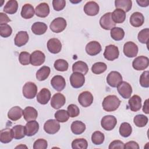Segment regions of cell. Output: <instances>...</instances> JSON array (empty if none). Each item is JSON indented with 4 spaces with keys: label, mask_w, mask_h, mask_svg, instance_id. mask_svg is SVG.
Wrapping results in <instances>:
<instances>
[{
    "label": "cell",
    "mask_w": 149,
    "mask_h": 149,
    "mask_svg": "<svg viewBox=\"0 0 149 149\" xmlns=\"http://www.w3.org/2000/svg\"><path fill=\"white\" fill-rule=\"evenodd\" d=\"M70 83L74 88L81 87L85 83L84 75L81 73L73 72L70 76Z\"/></svg>",
    "instance_id": "obj_6"
},
{
    "label": "cell",
    "mask_w": 149,
    "mask_h": 149,
    "mask_svg": "<svg viewBox=\"0 0 149 149\" xmlns=\"http://www.w3.org/2000/svg\"><path fill=\"white\" fill-rule=\"evenodd\" d=\"M23 147H26V148H27V147H26V146H23V145H20V146H18L16 147V148H23Z\"/></svg>",
    "instance_id": "obj_58"
},
{
    "label": "cell",
    "mask_w": 149,
    "mask_h": 149,
    "mask_svg": "<svg viewBox=\"0 0 149 149\" xmlns=\"http://www.w3.org/2000/svg\"><path fill=\"white\" fill-rule=\"evenodd\" d=\"M24 128L26 135L29 137L33 136L38 132L39 129V124L35 120H30L27 122L24 126Z\"/></svg>",
    "instance_id": "obj_20"
},
{
    "label": "cell",
    "mask_w": 149,
    "mask_h": 149,
    "mask_svg": "<svg viewBox=\"0 0 149 149\" xmlns=\"http://www.w3.org/2000/svg\"><path fill=\"white\" fill-rule=\"evenodd\" d=\"M119 132L120 136L123 137H129L132 133V127L127 122L122 123L119 129Z\"/></svg>",
    "instance_id": "obj_39"
},
{
    "label": "cell",
    "mask_w": 149,
    "mask_h": 149,
    "mask_svg": "<svg viewBox=\"0 0 149 149\" xmlns=\"http://www.w3.org/2000/svg\"><path fill=\"white\" fill-rule=\"evenodd\" d=\"M66 5L65 0H54L52 1V6L56 11H60L63 9Z\"/></svg>",
    "instance_id": "obj_52"
},
{
    "label": "cell",
    "mask_w": 149,
    "mask_h": 149,
    "mask_svg": "<svg viewBox=\"0 0 149 149\" xmlns=\"http://www.w3.org/2000/svg\"><path fill=\"white\" fill-rule=\"evenodd\" d=\"M56 70L60 72L66 71L69 67V64L66 61L62 59H59L55 61L54 64Z\"/></svg>",
    "instance_id": "obj_45"
},
{
    "label": "cell",
    "mask_w": 149,
    "mask_h": 149,
    "mask_svg": "<svg viewBox=\"0 0 149 149\" xmlns=\"http://www.w3.org/2000/svg\"><path fill=\"white\" fill-rule=\"evenodd\" d=\"M65 97L62 94L58 93L55 94L51 98V105L54 109H58L65 105Z\"/></svg>",
    "instance_id": "obj_16"
},
{
    "label": "cell",
    "mask_w": 149,
    "mask_h": 149,
    "mask_svg": "<svg viewBox=\"0 0 149 149\" xmlns=\"http://www.w3.org/2000/svg\"><path fill=\"white\" fill-rule=\"evenodd\" d=\"M47 30V25L41 22H37L31 26V31L34 34L42 35L44 34Z\"/></svg>",
    "instance_id": "obj_31"
},
{
    "label": "cell",
    "mask_w": 149,
    "mask_h": 149,
    "mask_svg": "<svg viewBox=\"0 0 149 149\" xmlns=\"http://www.w3.org/2000/svg\"><path fill=\"white\" fill-rule=\"evenodd\" d=\"M60 129L59 122L56 119H49L44 125V130L49 134H54L57 133Z\"/></svg>",
    "instance_id": "obj_11"
},
{
    "label": "cell",
    "mask_w": 149,
    "mask_h": 149,
    "mask_svg": "<svg viewBox=\"0 0 149 149\" xmlns=\"http://www.w3.org/2000/svg\"><path fill=\"white\" fill-rule=\"evenodd\" d=\"M72 71L73 72L81 73L85 75L88 71V67L86 62L79 61L73 64Z\"/></svg>",
    "instance_id": "obj_30"
},
{
    "label": "cell",
    "mask_w": 149,
    "mask_h": 149,
    "mask_svg": "<svg viewBox=\"0 0 149 149\" xmlns=\"http://www.w3.org/2000/svg\"><path fill=\"white\" fill-rule=\"evenodd\" d=\"M122 81V76L120 73L116 71L111 72L107 76V84L112 87H117V86Z\"/></svg>",
    "instance_id": "obj_9"
},
{
    "label": "cell",
    "mask_w": 149,
    "mask_h": 149,
    "mask_svg": "<svg viewBox=\"0 0 149 149\" xmlns=\"http://www.w3.org/2000/svg\"><path fill=\"white\" fill-rule=\"evenodd\" d=\"M120 102V100L116 95H109L104 98L102 105L104 110L105 111L113 112L118 108Z\"/></svg>",
    "instance_id": "obj_1"
},
{
    "label": "cell",
    "mask_w": 149,
    "mask_h": 149,
    "mask_svg": "<svg viewBox=\"0 0 149 149\" xmlns=\"http://www.w3.org/2000/svg\"><path fill=\"white\" fill-rule=\"evenodd\" d=\"M149 72L144 71L142 73L140 77V84L141 87L148 88L149 87Z\"/></svg>",
    "instance_id": "obj_48"
},
{
    "label": "cell",
    "mask_w": 149,
    "mask_h": 149,
    "mask_svg": "<svg viewBox=\"0 0 149 149\" xmlns=\"http://www.w3.org/2000/svg\"><path fill=\"white\" fill-rule=\"evenodd\" d=\"M84 11L87 15L93 16L97 15L100 10L99 5L95 1H88L84 6Z\"/></svg>",
    "instance_id": "obj_17"
},
{
    "label": "cell",
    "mask_w": 149,
    "mask_h": 149,
    "mask_svg": "<svg viewBox=\"0 0 149 149\" xmlns=\"http://www.w3.org/2000/svg\"><path fill=\"white\" fill-rule=\"evenodd\" d=\"M107 69V65L101 62H96L91 67V71L93 73L96 74H100L106 71Z\"/></svg>",
    "instance_id": "obj_42"
},
{
    "label": "cell",
    "mask_w": 149,
    "mask_h": 149,
    "mask_svg": "<svg viewBox=\"0 0 149 149\" xmlns=\"http://www.w3.org/2000/svg\"><path fill=\"white\" fill-rule=\"evenodd\" d=\"M23 115L26 121L34 120L38 116L37 111L32 107H27L23 111Z\"/></svg>",
    "instance_id": "obj_25"
},
{
    "label": "cell",
    "mask_w": 149,
    "mask_h": 149,
    "mask_svg": "<svg viewBox=\"0 0 149 149\" xmlns=\"http://www.w3.org/2000/svg\"><path fill=\"white\" fill-rule=\"evenodd\" d=\"M45 60V54L40 50L33 51L30 55V63L34 66H40Z\"/></svg>",
    "instance_id": "obj_13"
},
{
    "label": "cell",
    "mask_w": 149,
    "mask_h": 149,
    "mask_svg": "<svg viewBox=\"0 0 149 149\" xmlns=\"http://www.w3.org/2000/svg\"><path fill=\"white\" fill-rule=\"evenodd\" d=\"M12 132L13 138L15 139L19 140L23 139L26 136L24 126L21 125H15L12 127Z\"/></svg>",
    "instance_id": "obj_37"
},
{
    "label": "cell",
    "mask_w": 149,
    "mask_h": 149,
    "mask_svg": "<svg viewBox=\"0 0 149 149\" xmlns=\"http://www.w3.org/2000/svg\"><path fill=\"white\" fill-rule=\"evenodd\" d=\"M148 65L149 59L145 56H137L132 62V66L136 70H143L148 68Z\"/></svg>",
    "instance_id": "obj_7"
},
{
    "label": "cell",
    "mask_w": 149,
    "mask_h": 149,
    "mask_svg": "<svg viewBox=\"0 0 149 149\" xmlns=\"http://www.w3.org/2000/svg\"><path fill=\"white\" fill-rule=\"evenodd\" d=\"M149 37V29L148 28L141 30L138 34V40L142 44H147Z\"/></svg>",
    "instance_id": "obj_46"
},
{
    "label": "cell",
    "mask_w": 149,
    "mask_h": 149,
    "mask_svg": "<svg viewBox=\"0 0 149 149\" xmlns=\"http://www.w3.org/2000/svg\"><path fill=\"white\" fill-rule=\"evenodd\" d=\"M115 6L116 9H122L126 13L131 9L132 1L131 0H116Z\"/></svg>",
    "instance_id": "obj_33"
},
{
    "label": "cell",
    "mask_w": 149,
    "mask_h": 149,
    "mask_svg": "<svg viewBox=\"0 0 149 149\" xmlns=\"http://www.w3.org/2000/svg\"><path fill=\"white\" fill-rule=\"evenodd\" d=\"M54 116L57 121L59 122L63 123L68 120L69 118L68 111L65 109H60L57 111L54 115Z\"/></svg>",
    "instance_id": "obj_43"
},
{
    "label": "cell",
    "mask_w": 149,
    "mask_h": 149,
    "mask_svg": "<svg viewBox=\"0 0 149 149\" xmlns=\"http://www.w3.org/2000/svg\"><path fill=\"white\" fill-rule=\"evenodd\" d=\"M138 47L132 41L126 42L123 45V53L128 58H133L138 54Z\"/></svg>",
    "instance_id": "obj_12"
},
{
    "label": "cell",
    "mask_w": 149,
    "mask_h": 149,
    "mask_svg": "<svg viewBox=\"0 0 149 149\" xmlns=\"http://www.w3.org/2000/svg\"><path fill=\"white\" fill-rule=\"evenodd\" d=\"M49 13V7L47 3L42 2L38 5L35 9V14L40 17H45Z\"/></svg>",
    "instance_id": "obj_26"
},
{
    "label": "cell",
    "mask_w": 149,
    "mask_h": 149,
    "mask_svg": "<svg viewBox=\"0 0 149 149\" xmlns=\"http://www.w3.org/2000/svg\"><path fill=\"white\" fill-rule=\"evenodd\" d=\"M119 55V51L118 47L115 45H109L105 47L104 52V58L108 61H112L117 59Z\"/></svg>",
    "instance_id": "obj_5"
},
{
    "label": "cell",
    "mask_w": 149,
    "mask_h": 149,
    "mask_svg": "<svg viewBox=\"0 0 149 149\" xmlns=\"http://www.w3.org/2000/svg\"><path fill=\"white\" fill-rule=\"evenodd\" d=\"M139 146L138 143L134 141H130L124 144V148H133V149H139Z\"/></svg>",
    "instance_id": "obj_55"
},
{
    "label": "cell",
    "mask_w": 149,
    "mask_h": 149,
    "mask_svg": "<svg viewBox=\"0 0 149 149\" xmlns=\"http://www.w3.org/2000/svg\"><path fill=\"white\" fill-rule=\"evenodd\" d=\"M148 100L147 99L144 103V105H143V111L146 113V114H148L149 113V109H148Z\"/></svg>",
    "instance_id": "obj_56"
},
{
    "label": "cell",
    "mask_w": 149,
    "mask_h": 149,
    "mask_svg": "<svg viewBox=\"0 0 149 149\" xmlns=\"http://www.w3.org/2000/svg\"><path fill=\"white\" fill-rule=\"evenodd\" d=\"M30 54L26 51L20 53L19 56V61L23 65H27L30 63Z\"/></svg>",
    "instance_id": "obj_47"
},
{
    "label": "cell",
    "mask_w": 149,
    "mask_h": 149,
    "mask_svg": "<svg viewBox=\"0 0 149 149\" xmlns=\"http://www.w3.org/2000/svg\"><path fill=\"white\" fill-rule=\"evenodd\" d=\"M37 90V87L34 83L28 81L23 87V95L27 99H33L36 95Z\"/></svg>",
    "instance_id": "obj_2"
},
{
    "label": "cell",
    "mask_w": 149,
    "mask_h": 149,
    "mask_svg": "<svg viewBox=\"0 0 149 149\" xmlns=\"http://www.w3.org/2000/svg\"><path fill=\"white\" fill-rule=\"evenodd\" d=\"M51 69L49 67L47 66H43L40 68L36 72V78L39 81H44L46 80L49 74Z\"/></svg>",
    "instance_id": "obj_36"
},
{
    "label": "cell",
    "mask_w": 149,
    "mask_h": 149,
    "mask_svg": "<svg viewBox=\"0 0 149 149\" xmlns=\"http://www.w3.org/2000/svg\"><path fill=\"white\" fill-rule=\"evenodd\" d=\"M51 84L55 90L61 91L65 87L66 81L63 76L61 75H56L52 78Z\"/></svg>",
    "instance_id": "obj_18"
},
{
    "label": "cell",
    "mask_w": 149,
    "mask_h": 149,
    "mask_svg": "<svg viewBox=\"0 0 149 149\" xmlns=\"http://www.w3.org/2000/svg\"><path fill=\"white\" fill-rule=\"evenodd\" d=\"M130 109L133 112H137L141 108V99L138 95H134L128 101Z\"/></svg>",
    "instance_id": "obj_24"
},
{
    "label": "cell",
    "mask_w": 149,
    "mask_h": 149,
    "mask_svg": "<svg viewBox=\"0 0 149 149\" xmlns=\"http://www.w3.org/2000/svg\"><path fill=\"white\" fill-rule=\"evenodd\" d=\"M104 134L100 131L94 132L91 136V141L95 145H100L102 144L104 141Z\"/></svg>",
    "instance_id": "obj_44"
},
{
    "label": "cell",
    "mask_w": 149,
    "mask_h": 149,
    "mask_svg": "<svg viewBox=\"0 0 149 149\" xmlns=\"http://www.w3.org/2000/svg\"><path fill=\"white\" fill-rule=\"evenodd\" d=\"M18 9V3L16 0L8 1L3 8V12L8 14L15 13Z\"/></svg>",
    "instance_id": "obj_34"
},
{
    "label": "cell",
    "mask_w": 149,
    "mask_h": 149,
    "mask_svg": "<svg viewBox=\"0 0 149 149\" xmlns=\"http://www.w3.org/2000/svg\"><path fill=\"white\" fill-rule=\"evenodd\" d=\"M67 23L66 20L63 17H56L54 19L49 25L51 30L54 33H59L63 31L66 27Z\"/></svg>",
    "instance_id": "obj_3"
},
{
    "label": "cell",
    "mask_w": 149,
    "mask_h": 149,
    "mask_svg": "<svg viewBox=\"0 0 149 149\" xmlns=\"http://www.w3.org/2000/svg\"><path fill=\"white\" fill-rule=\"evenodd\" d=\"M12 33V29L9 24H5L0 26V35L1 37L7 38L9 37Z\"/></svg>",
    "instance_id": "obj_50"
},
{
    "label": "cell",
    "mask_w": 149,
    "mask_h": 149,
    "mask_svg": "<svg viewBox=\"0 0 149 149\" xmlns=\"http://www.w3.org/2000/svg\"><path fill=\"white\" fill-rule=\"evenodd\" d=\"M13 138L12 129L5 128L2 129L0 132V141L2 143H8L10 142Z\"/></svg>",
    "instance_id": "obj_29"
},
{
    "label": "cell",
    "mask_w": 149,
    "mask_h": 149,
    "mask_svg": "<svg viewBox=\"0 0 149 149\" xmlns=\"http://www.w3.org/2000/svg\"><path fill=\"white\" fill-rule=\"evenodd\" d=\"M70 129L73 134H80L85 131L86 125L81 121L75 120L72 123Z\"/></svg>",
    "instance_id": "obj_32"
},
{
    "label": "cell",
    "mask_w": 149,
    "mask_h": 149,
    "mask_svg": "<svg viewBox=\"0 0 149 149\" xmlns=\"http://www.w3.org/2000/svg\"><path fill=\"white\" fill-rule=\"evenodd\" d=\"M136 2L141 7H147L149 5L148 1H136Z\"/></svg>",
    "instance_id": "obj_57"
},
{
    "label": "cell",
    "mask_w": 149,
    "mask_h": 149,
    "mask_svg": "<svg viewBox=\"0 0 149 149\" xmlns=\"http://www.w3.org/2000/svg\"><path fill=\"white\" fill-rule=\"evenodd\" d=\"M48 147V143L46 140L38 139L33 144L34 149H46Z\"/></svg>",
    "instance_id": "obj_51"
},
{
    "label": "cell",
    "mask_w": 149,
    "mask_h": 149,
    "mask_svg": "<svg viewBox=\"0 0 149 149\" xmlns=\"http://www.w3.org/2000/svg\"><path fill=\"white\" fill-rule=\"evenodd\" d=\"M148 118L143 114H139L134 117L133 122L135 125L139 127H144L148 123Z\"/></svg>",
    "instance_id": "obj_41"
},
{
    "label": "cell",
    "mask_w": 149,
    "mask_h": 149,
    "mask_svg": "<svg viewBox=\"0 0 149 149\" xmlns=\"http://www.w3.org/2000/svg\"><path fill=\"white\" fill-rule=\"evenodd\" d=\"M100 24L101 27L107 30H109L115 27L116 23L112 18V13L108 12L105 13L100 19Z\"/></svg>",
    "instance_id": "obj_4"
},
{
    "label": "cell",
    "mask_w": 149,
    "mask_h": 149,
    "mask_svg": "<svg viewBox=\"0 0 149 149\" xmlns=\"http://www.w3.org/2000/svg\"><path fill=\"white\" fill-rule=\"evenodd\" d=\"M116 118L113 115L104 116L101 121V125L102 127L107 131H110L113 129L116 125Z\"/></svg>",
    "instance_id": "obj_8"
},
{
    "label": "cell",
    "mask_w": 149,
    "mask_h": 149,
    "mask_svg": "<svg viewBox=\"0 0 149 149\" xmlns=\"http://www.w3.org/2000/svg\"><path fill=\"white\" fill-rule=\"evenodd\" d=\"M51 94L50 91L47 88H42L37 95V101L40 104H47L51 98Z\"/></svg>",
    "instance_id": "obj_22"
},
{
    "label": "cell",
    "mask_w": 149,
    "mask_h": 149,
    "mask_svg": "<svg viewBox=\"0 0 149 149\" xmlns=\"http://www.w3.org/2000/svg\"><path fill=\"white\" fill-rule=\"evenodd\" d=\"M10 21H11L10 19L8 17L6 14L2 12L0 13V25L1 26L7 24L6 23Z\"/></svg>",
    "instance_id": "obj_54"
},
{
    "label": "cell",
    "mask_w": 149,
    "mask_h": 149,
    "mask_svg": "<svg viewBox=\"0 0 149 149\" xmlns=\"http://www.w3.org/2000/svg\"><path fill=\"white\" fill-rule=\"evenodd\" d=\"M109 149H113V148H124V143L120 140H114L112 141L109 146Z\"/></svg>",
    "instance_id": "obj_53"
},
{
    "label": "cell",
    "mask_w": 149,
    "mask_h": 149,
    "mask_svg": "<svg viewBox=\"0 0 149 149\" xmlns=\"http://www.w3.org/2000/svg\"><path fill=\"white\" fill-rule=\"evenodd\" d=\"M28 41H29V35L27 32L26 31H20L16 34L15 37L14 42H15V44L16 46L20 47L26 44Z\"/></svg>",
    "instance_id": "obj_23"
},
{
    "label": "cell",
    "mask_w": 149,
    "mask_h": 149,
    "mask_svg": "<svg viewBox=\"0 0 149 149\" xmlns=\"http://www.w3.org/2000/svg\"><path fill=\"white\" fill-rule=\"evenodd\" d=\"M88 147V143L85 139H76L72 142L73 149H86Z\"/></svg>",
    "instance_id": "obj_40"
},
{
    "label": "cell",
    "mask_w": 149,
    "mask_h": 149,
    "mask_svg": "<svg viewBox=\"0 0 149 149\" xmlns=\"http://www.w3.org/2000/svg\"><path fill=\"white\" fill-rule=\"evenodd\" d=\"M117 90L119 94L125 99L129 98L132 93V88L130 84L125 81H122L118 86Z\"/></svg>",
    "instance_id": "obj_10"
},
{
    "label": "cell",
    "mask_w": 149,
    "mask_h": 149,
    "mask_svg": "<svg viewBox=\"0 0 149 149\" xmlns=\"http://www.w3.org/2000/svg\"><path fill=\"white\" fill-rule=\"evenodd\" d=\"M85 49L88 55L95 56L101 51L102 48L101 44L98 41H92L87 43Z\"/></svg>",
    "instance_id": "obj_15"
},
{
    "label": "cell",
    "mask_w": 149,
    "mask_h": 149,
    "mask_svg": "<svg viewBox=\"0 0 149 149\" xmlns=\"http://www.w3.org/2000/svg\"><path fill=\"white\" fill-rule=\"evenodd\" d=\"M112 18L115 23H122L126 19V13L122 9H116L112 13Z\"/></svg>",
    "instance_id": "obj_35"
},
{
    "label": "cell",
    "mask_w": 149,
    "mask_h": 149,
    "mask_svg": "<svg viewBox=\"0 0 149 149\" xmlns=\"http://www.w3.org/2000/svg\"><path fill=\"white\" fill-rule=\"evenodd\" d=\"M79 104L83 107L90 106L93 102V96L88 91H84L81 93L78 97Z\"/></svg>",
    "instance_id": "obj_14"
},
{
    "label": "cell",
    "mask_w": 149,
    "mask_h": 149,
    "mask_svg": "<svg viewBox=\"0 0 149 149\" xmlns=\"http://www.w3.org/2000/svg\"><path fill=\"white\" fill-rule=\"evenodd\" d=\"M23 109L19 106H15L11 108L8 112V117L13 121L20 119L23 115Z\"/></svg>",
    "instance_id": "obj_27"
},
{
    "label": "cell",
    "mask_w": 149,
    "mask_h": 149,
    "mask_svg": "<svg viewBox=\"0 0 149 149\" xmlns=\"http://www.w3.org/2000/svg\"><path fill=\"white\" fill-rule=\"evenodd\" d=\"M47 48L51 53L58 54L61 51L62 44L59 39L52 38L48 41Z\"/></svg>",
    "instance_id": "obj_19"
},
{
    "label": "cell",
    "mask_w": 149,
    "mask_h": 149,
    "mask_svg": "<svg viewBox=\"0 0 149 149\" xmlns=\"http://www.w3.org/2000/svg\"><path fill=\"white\" fill-rule=\"evenodd\" d=\"M110 34L113 40L115 41H120L125 36V31L122 28L115 27L111 30Z\"/></svg>",
    "instance_id": "obj_38"
},
{
    "label": "cell",
    "mask_w": 149,
    "mask_h": 149,
    "mask_svg": "<svg viewBox=\"0 0 149 149\" xmlns=\"http://www.w3.org/2000/svg\"><path fill=\"white\" fill-rule=\"evenodd\" d=\"M144 22V17L143 15L139 12H136L132 14L130 17V24L135 27L141 26Z\"/></svg>",
    "instance_id": "obj_21"
},
{
    "label": "cell",
    "mask_w": 149,
    "mask_h": 149,
    "mask_svg": "<svg viewBox=\"0 0 149 149\" xmlns=\"http://www.w3.org/2000/svg\"><path fill=\"white\" fill-rule=\"evenodd\" d=\"M67 110L69 116L70 118H75L80 113L79 108L75 104H70L68 107Z\"/></svg>",
    "instance_id": "obj_49"
},
{
    "label": "cell",
    "mask_w": 149,
    "mask_h": 149,
    "mask_svg": "<svg viewBox=\"0 0 149 149\" xmlns=\"http://www.w3.org/2000/svg\"><path fill=\"white\" fill-rule=\"evenodd\" d=\"M35 13L34 7L30 3L24 4L21 10V16L25 19H29L33 17Z\"/></svg>",
    "instance_id": "obj_28"
}]
</instances>
